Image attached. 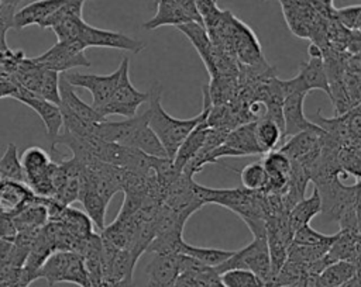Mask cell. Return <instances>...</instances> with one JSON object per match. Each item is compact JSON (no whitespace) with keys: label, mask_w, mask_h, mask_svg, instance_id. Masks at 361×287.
Masks as SVG:
<instances>
[{"label":"cell","mask_w":361,"mask_h":287,"mask_svg":"<svg viewBox=\"0 0 361 287\" xmlns=\"http://www.w3.org/2000/svg\"><path fill=\"white\" fill-rule=\"evenodd\" d=\"M149 98H148V108L145 110L148 117V125L155 132L158 139L161 141L162 146L166 151L169 159H173L179 146L189 135V132L206 117H209L213 103L209 94L207 86L203 87V108L202 111L193 118H175L171 117L161 104L162 97V84L159 82H154L149 87Z\"/></svg>","instance_id":"1"},{"label":"cell","mask_w":361,"mask_h":287,"mask_svg":"<svg viewBox=\"0 0 361 287\" xmlns=\"http://www.w3.org/2000/svg\"><path fill=\"white\" fill-rule=\"evenodd\" d=\"M196 191L204 204H219L235 212L248 225L254 236H267L268 205L262 191H250L244 187L210 189L197 183Z\"/></svg>","instance_id":"2"},{"label":"cell","mask_w":361,"mask_h":287,"mask_svg":"<svg viewBox=\"0 0 361 287\" xmlns=\"http://www.w3.org/2000/svg\"><path fill=\"white\" fill-rule=\"evenodd\" d=\"M38 279H45L49 286L73 283L89 287V276L82 256L73 250H56L48 256L38 270Z\"/></svg>","instance_id":"3"},{"label":"cell","mask_w":361,"mask_h":287,"mask_svg":"<svg viewBox=\"0 0 361 287\" xmlns=\"http://www.w3.org/2000/svg\"><path fill=\"white\" fill-rule=\"evenodd\" d=\"M27 186L39 197H54L56 162L39 146L27 148L20 156Z\"/></svg>","instance_id":"4"},{"label":"cell","mask_w":361,"mask_h":287,"mask_svg":"<svg viewBox=\"0 0 361 287\" xmlns=\"http://www.w3.org/2000/svg\"><path fill=\"white\" fill-rule=\"evenodd\" d=\"M228 269H247L257 273L268 284L271 281V257L267 236H254V239L240 250H234L233 255L214 267L217 274Z\"/></svg>","instance_id":"5"},{"label":"cell","mask_w":361,"mask_h":287,"mask_svg":"<svg viewBox=\"0 0 361 287\" xmlns=\"http://www.w3.org/2000/svg\"><path fill=\"white\" fill-rule=\"evenodd\" d=\"M120 65H121V75H120L118 83L111 97L109 98V101L100 110V114L103 117H107L111 114L123 115L126 118L133 117L137 114L138 107L142 103L148 101L149 98V91H140L133 86L128 75V70H130L128 58L124 56Z\"/></svg>","instance_id":"6"},{"label":"cell","mask_w":361,"mask_h":287,"mask_svg":"<svg viewBox=\"0 0 361 287\" xmlns=\"http://www.w3.org/2000/svg\"><path fill=\"white\" fill-rule=\"evenodd\" d=\"M85 49L86 46L80 41H58L48 51L32 59L44 69L63 73L75 68L90 66Z\"/></svg>","instance_id":"7"},{"label":"cell","mask_w":361,"mask_h":287,"mask_svg":"<svg viewBox=\"0 0 361 287\" xmlns=\"http://www.w3.org/2000/svg\"><path fill=\"white\" fill-rule=\"evenodd\" d=\"M261 153L262 152L255 139V121H250L231 128L224 141L209 153L206 165L227 156H250Z\"/></svg>","instance_id":"8"},{"label":"cell","mask_w":361,"mask_h":287,"mask_svg":"<svg viewBox=\"0 0 361 287\" xmlns=\"http://www.w3.org/2000/svg\"><path fill=\"white\" fill-rule=\"evenodd\" d=\"M65 79L73 87H83L92 93V107L100 114L103 106L111 97L120 75H121V65L110 73V75H93V73H79V72H63Z\"/></svg>","instance_id":"9"},{"label":"cell","mask_w":361,"mask_h":287,"mask_svg":"<svg viewBox=\"0 0 361 287\" xmlns=\"http://www.w3.org/2000/svg\"><path fill=\"white\" fill-rule=\"evenodd\" d=\"M78 41H80L86 48L89 46L114 48V49L128 51L133 53H138L145 48V44L142 41L134 39L123 32L109 31V30L89 25L86 21L80 27Z\"/></svg>","instance_id":"10"},{"label":"cell","mask_w":361,"mask_h":287,"mask_svg":"<svg viewBox=\"0 0 361 287\" xmlns=\"http://www.w3.org/2000/svg\"><path fill=\"white\" fill-rule=\"evenodd\" d=\"M307 53L309 60L300 63L299 73L295 76V80L298 82L299 87L306 93L312 90H323L330 97L331 93L324 68L322 48L316 44H312L307 49Z\"/></svg>","instance_id":"11"},{"label":"cell","mask_w":361,"mask_h":287,"mask_svg":"<svg viewBox=\"0 0 361 287\" xmlns=\"http://www.w3.org/2000/svg\"><path fill=\"white\" fill-rule=\"evenodd\" d=\"M145 124H148V117L144 111L141 115L135 114L133 117L124 118L123 121H100L94 125L93 134L107 142H114L131 148L138 131Z\"/></svg>","instance_id":"12"},{"label":"cell","mask_w":361,"mask_h":287,"mask_svg":"<svg viewBox=\"0 0 361 287\" xmlns=\"http://www.w3.org/2000/svg\"><path fill=\"white\" fill-rule=\"evenodd\" d=\"M13 98L25 104L27 107H30L31 110H34L39 115V118L42 120V122L45 125L47 135H48L49 139L55 138L61 132L62 114H61V108H59L58 104L51 103V101L39 97L38 94H34L32 91L21 87V86L16 87Z\"/></svg>","instance_id":"13"},{"label":"cell","mask_w":361,"mask_h":287,"mask_svg":"<svg viewBox=\"0 0 361 287\" xmlns=\"http://www.w3.org/2000/svg\"><path fill=\"white\" fill-rule=\"evenodd\" d=\"M307 93L299 90H290L283 93L282 103V117H283V139L299 134L306 129L316 128L317 124H313L305 117L303 101Z\"/></svg>","instance_id":"14"},{"label":"cell","mask_w":361,"mask_h":287,"mask_svg":"<svg viewBox=\"0 0 361 287\" xmlns=\"http://www.w3.org/2000/svg\"><path fill=\"white\" fill-rule=\"evenodd\" d=\"M145 287H173L180 274L179 253H154L151 262L145 266Z\"/></svg>","instance_id":"15"},{"label":"cell","mask_w":361,"mask_h":287,"mask_svg":"<svg viewBox=\"0 0 361 287\" xmlns=\"http://www.w3.org/2000/svg\"><path fill=\"white\" fill-rule=\"evenodd\" d=\"M39 196L21 181L0 180V215L13 217L28 204L37 201Z\"/></svg>","instance_id":"16"},{"label":"cell","mask_w":361,"mask_h":287,"mask_svg":"<svg viewBox=\"0 0 361 287\" xmlns=\"http://www.w3.org/2000/svg\"><path fill=\"white\" fill-rule=\"evenodd\" d=\"M10 218L17 235L34 239L41 228L49 221L48 211L44 205V197H39L37 201L28 204Z\"/></svg>","instance_id":"17"},{"label":"cell","mask_w":361,"mask_h":287,"mask_svg":"<svg viewBox=\"0 0 361 287\" xmlns=\"http://www.w3.org/2000/svg\"><path fill=\"white\" fill-rule=\"evenodd\" d=\"M180 32L186 35V38L193 44L195 49L197 51L200 59L203 60L207 73L210 75V79H214L217 76L216 68H214V55H216V45L212 42L206 27L203 23L190 21L186 24H180L176 27Z\"/></svg>","instance_id":"18"},{"label":"cell","mask_w":361,"mask_h":287,"mask_svg":"<svg viewBox=\"0 0 361 287\" xmlns=\"http://www.w3.org/2000/svg\"><path fill=\"white\" fill-rule=\"evenodd\" d=\"M157 13L155 15L142 24L145 30H155L162 25H180L190 21L202 23L190 11H188L178 0H155Z\"/></svg>","instance_id":"19"},{"label":"cell","mask_w":361,"mask_h":287,"mask_svg":"<svg viewBox=\"0 0 361 287\" xmlns=\"http://www.w3.org/2000/svg\"><path fill=\"white\" fill-rule=\"evenodd\" d=\"M68 0H35L17 10L14 17V28L23 30L28 25H41L49 15L61 8Z\"/></svg>","instance_id":"20"},{"label":"cell","mask_w":361,"mask_h":287,"mask_svg":"<svg viewBox=\"0 0 361 287\" xmlns=\"http://www.w3.org/2000/svg\"><path fill=\"white\" fill-rule=\"evenodd\" d=\"M78 200L85 207L89 218L96 225V228H99L102 231L106 227L104 221H106V211H107L109 203L93 189L90 181L83 174V170L80 173Z\"/></svg>","instance_id":"21"},{"label":"cell","mask_w":361,"mask_h":287,"mask_svg":"<svg viewBox=\"0 0 361 287\" xmlns=\"http://www.w3.org/2000/svg\"><path fill=\"white\" fill-rule=\"evenodd\" d=\"M59 97L61 103L59 106L69 110L79 118L96 124L100 121H104L106 117L99 114L90 104H86L82 98L78 97V94L73 90V86L65 79V76L61 73L59 75Z\"/></svg>","instance_id":"22"},{"label":"cell","mask_w":361,"mask_h":287,"mask_svg":"<svg viewBox=\"0 0 361 287\" xmlns=\"http://www.w3.org/2000/svg\"><path fill=\"white\" fill-rule=\"evenodd\" d=\"M210 125L207 124V117L203 118L190 132L189 135L185 138V141L182 142V145L179 146L175 158L172 159L173 166L176 170L182 172L183 167L195 158V155L200 151V148L203 146L207 134H209Z\"/></svg>","instance_id":"23"},{"label":"cell","mask_w":361,"mask_h":287,"mask_svg":"<svg viewBox=\"0 0 361 287\" xmlns=\"http://www.w3.org/2000/svg\"><path fill=\"white\" fill-rule=\"evenodd\" d=\"M322 212V197L317 190V187L313 189V193L307 198L299 200L288 212V222L295 232L296 229L302 228L303 225H307L313 217Z\"/></svg>","instance_id":"24"},{"label":"cell","mask_w":361,"mask_h":287,"mask_svg":"<svg viewBox=\"0 0 361 287\" xmlns=\"http://www.w3.org/2000/svg\"><path fill=\"white\" fill-rule=\"evenodd\" d=\"M357 276V266L345 259L329 263L319 274L317 281L322 287H341Z\"/></svg>","instance_id":"25"},{"label":"cell","mask_w":361,"mask_h":287,"mask_svg":"<svg viewBox=\"0 0 361 287\" xmlns=\"http://www.w3.org/2000/svg\"><path fill=\"white\" fill-rule=\"evenodd\" d=\"M54 221L62 222L68 228V231L79 239H85L90 234H93L92 219L89 218V215L83 214L76 208H72L71 205H65Z\"/></svg>","instance_id":"26"},{"label":"cell","mask_w":361,"mask_h":287,"mask_svg":"<svg viewBox=\"0 0 361 287\" xmlns=\"http://www.w3.org/2000/svg\"><path fill=\"white\" fill-rule=\"evenodd\" d=\"M255 139L262 153H268L276 148L283 139L282 128L271 118L261 117L255 120Z\"/></svg>","instance_id":"27"},{"label":"cell","mask_w":361,"mask_h":287,"mask_svg":"<svg viewBox=\"0 0 361 287\" xmlns=\"http://www.w3.org/2000/svg\"><path fill=\"white\" fill-rule=\"evenodd\" d=\"M234 250H224V249H216V248H202V246H193L186 243L185 241L179 246V253L188 255L200 263L209 266V267H217L223 262H226Z\"/></svg>","instance_id":"28"},{"label":"cell","mask_w":361,"mask_h":287,"mask_svg":"<svg viewBox=\"0 0 361 287\" xmlns=\"http://www.w3.org/2000/svg\"><path fill=\"white\" fill-rule=\"evenodd\" d=\"M1 179L25 183V174L18 158V149L14 144H8L3 156L0 158V180Z\"/></svg>","instance_id":"29"},{"label":"cell","mask_w":361,"mask_h":287,"mask_svg":"<svg viewBox=\"0 0 361 287\" xmlns=\"http://www.w3.org/2000/svg\"><path fill=\"white\" fill-rule=\"evenodd\" d=\"M30 248L17 243L13 238H0V267H23Z\"/></svg>","instance_id":"30"},{"label":"cell","mask_w":361,"mask_h":287,"mask_svg":"<svg viewBox=\"0 0 361 287\" xmlns=\"http://www.w3.org/2000/svg\"><path fill=\"white\" fill-rule=\"evenodd\" d=\"M224 287H265L267 283L257 273L247 269H228L219 274Z\"/></svg>","instance_id":"31"},{"label":"cell","mask_w":361,"mask_h":287,"mask_svg":"<svg viewBox=\"0 0 361 287\" xmlns=\"http://www.w3.org/2000/svg\"><path fill=\"white\" fill-rule=\"evenodd\" d=\"M241 187L250 191H262L267 184V172L261 162H251L245 165L240 172Z\"/></svg>","instance_id":"32"},{"label":"cell","mask_w":361,"mask_h":287,"mask_svg":"<svg viewBox=\"0 0 361 287\" xmlns=\"http://www.w3.org/2000/svg\"><path fill=\"white\" fill-rule=\"evenodd\" d=\"M219 279V274L213 267H204L202 270L182 272L173 287H212L213 283Z\"/></svg>","instance_id":"33"},{"label":"cell","mask_w":361,"mask_h":287,"mask_svg":"<svg viewBox=\"0 0 361 287\" xmlns=\"http://www.w3.org/2000/svg\"><path fill=\"white\" fill-rule=\"evenodd\" d=\"M37 94L51 103H55L59 106L61 103V97H59V73L49 70V69H44L41 82H39V87Z\"/></svg>","instance_id":"34"},{"label":"cell","mask_w":361,"mask_h":287,"mask_svg":"<svg viewBox=\"0 0 361 287\" xmlns=\"http://www.w3.org/2000/svg\"><path fill=\"white\" fill-rule=\"evenodd\" d=\"M340 232L334 235H326L313 229L309 224L296 229L292 236V243L295 245H319L324 242H334Z\"/></svg>","instance_id":"35"},{"label":"cell","mask_w":361,"mask_h":287,"mask_svg":"<svg viewBox=\"0 0 361 287\" xmlns=\"http://www.w3.org/2000/svg\"><path fill=\"white\" fill-rule=\"evenodd\" d=\"M23 58L25 56L21 51H0V80L11 82L16 69Z\"/></svg>","instance_id":"36"},{"label":"cell","mask_w":361,"mask_h":287,"mask_svg":"<svg viewBox=\"0 0 361 287\" xmlns=\"http://www.w3.org/2000/svg\"><path fill=\"white\" fill-rule=\"evenodd\" d=\"M360 13H361V4L347 6V7L333 10L334 18L348 31H355Z\"/></svg>","instance_id":"37"},{"label":"cell","mask_w":361,"mask_h":287,"mask_svg":"<svg viewBox=\"0 0 361 287\" xmlns=\"http://www.w3.org/2000/svg\"><path fill=\"white\" fill-rule=\"evenodd\" d=\"M16 235L14 225L10 217L0 215V238H13Z\"/></svg>","instance_id":"38"},{"label":"cell","mask_w":361,"mask_h":287,"mask_svg":"<svg viewBox=\"0 0 361 287\" xmlns=\"http://www.w3.org/2000/svg\"><path fill=\"white\" fill-rule=\"evenodd\" d=\"M16 84L13 82L8 80H0V98L4 97H13L14 91H16Z\"/></svg>","instance_id":"39"},{"label":"cell","mask_w":361,"mask_h":287,"mask_svg":"<svg viewBox=\"0 0 361 287\" xmlns=\"http://www.w3.org/2000/svg\"><path fill=\"white\" fill-rule=\"evenodd\" d=\"M8 30H10V27L6 25L3 21H0V51H3V52L10 51V48L7 45V39H6V34Z\"/></svg>","instance_id":"40"},{"label":"cell","mask_w":361,"mask_h":287,"mask_svg":"<svg viewBox=\"0 0 361 287\" xmlns=\"http://www.w3.org/2000/svg\"><path fill=\"white\" fill-rule=\"evenodd\" d=\"M355 31L361 34V13H360V15H358V21H357V27H355Z\"/></svg>","instance_id":"41"},{"label":"cell","mask_w":361,"mask_h":287,"mask_svg":"<svg viewBox=\"0 0 361 287\" xmlns=\"http://www.w3.org/2000/svg\"><path fill=\"white\" fill-rule=\"evenodd\" d=\"M102 287H109V284H106V283H104V286H102Z\"/></svg>","instance_id":"42"},{"label":"cell","mask_w":361,"mask_h":287,"mask_svg":"<svg viewBox=\"0 0 361 287\" xmlns=\"http://www.w3.org/2000/svg\"><path fill=\"white\" fill-rule=\"evenodd\" d=\"M20 287H27V286H20Z\"/></svg>","instance_id":"43"},{"label":"cell","mask_w":361,"mask_h":287,"mask_svg":"<svg viewBox=\"0 0 361 287\" xmlns=\"http://www.w3.org/2000/svg\"><path fill=\"white\" fill-rule=\"evenodd\" d=\"M1 1H3V0H0V3H1Z\"/></svg>","instance_id":"44"}]
</instances>
